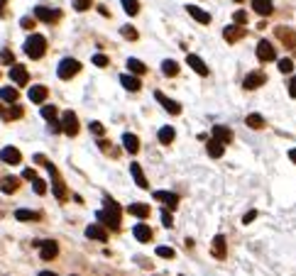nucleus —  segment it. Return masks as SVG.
Instances as JSON below:
<instances>
[{
    "label": "nucleus",
    "instance_id": "13d9d810",
    "mask_svg": "<svg viewBox=\"0 0 296 276\" xmlns=\"http://www.w3.org/2000/svg\"><path fill=\"white\" fill-rule=\"evenodd\" d=\"M0 112H2V105H0Z\"/></svg>",
    "mask_w": 296,
    "mask_h": 276
},
{
    "label": "nucleus",
    "instance_id": "4c0bfd02",
    "mask_svg": "<svg viewBox=\"0 0 296 276\" xmlns=\"http://www.w3.org/2000/svg\"><path fill=\"white\" fill-rule=\"evenodd\" d=\"M279 71H282V74H292V71H294V61H292V59H282V61H279Z\"/></svg>",
    "mask_w": 296,
    "mask_h": 276
},
{
    "label": "nucleus",
    "instance_id": "0eeeda50",
    "mask_svg": "<svg viewBox=\"0 0 296 276\" xmlns=\"http://www.w3.org/2000/svg\"><path fill=\"white\" fill-rule=\"evenodd\" d=\"M265 83H267V76L262 71H252V74L245 76V88H247V91H255V88H260V86H265Z\"/></svg>",
    "mask_w": 296,
    "mask_h": 276
},
{
    "label": "nucleus",
    "instance_id": "473e14b6",
    "mask_svg": "<svg viewBox=\"0 0 296 276\" xmlns=\"http://www.w3.org/2000/svg\"><path fill=\"white\" fill-rule=\"evenodd\" d=\"M127 69H130V74H135V76H140V74L147 71V66H145L140 59H127Z\"/></svg>",
    "mask_w": 296,
    "mask_h": 276
},
{
    "label": "nucleus",
    "instance_id": "864d4df0",
    "mask_svg": "<svg viewBox=\"0 0 296 276\" xmlns=\"http://www.w3.org/2000/svg\"><path fill=\"white\" fill-rule=\"evenodd\" d=\"M22 179H27V181H34L37 176H34V171H32V169H25V171H22Z\"/></svg>",
    "mask_w": 296,
    "mask_h": 276
},
{
    "label": "nucleus",
    "instance_id": "f3484780",
    "mask_svg": "<svg viewBox=\"0 0 296 276\" xmlns=\"http://www.w3.org/2000/svg\"><path fill=\"white\" fill-rule=\"evenodd\" d=\"M206 149H208V157H213V159H220L225 154V144L218 142V139H208Z\"/></svg>",
    "mask_w": 296,
    "mask_h": 276
},
{
    "label": "nucleus",
    "instance_id": "6e6552de",
    "mask_svg": "<svg viewBox=\"0 0 296 276\" xmlns=\"http://www.w3.org/2000/svg\"><path fill=\"white\" fill-rule=\"evenodd\" d=\"M257 59H260V61H274V59H277L274 47H272L267 39H262V42L257 44Z\"/></svg>",
    "mask_w": 296,
    "mask_h": 276
},
{
    "label": "nucleus",
    "instance_id": "f704fd0d",
    "mask_svg": "<svg viewBox=\"0 0 296 276\" xmlns=\"http://www.w3.org/2000/svg\"><path fill=\"white\" fill-rule=\"evenodd\" d=\"M120 2H122V10L127 15H137L140 12V2L137 0H120Z\"/></svg>",
    "mask_w": 296,
    "mask_h": 276
},
{
    "label": "nucleus",
    "instance_id": "2f4dec72",
    "mask_svg": "<svg viewBox=\"0 0 296 276\" xmlns=\"http://www.w3.org/2000/svg\"><path fill=\"white\" fill-rule=\"evenodd\" d=\"M157 137H159L162 144H172L174 137H177V132H174V127H169V125H167V127H162V130H159V135H157Z\"/></svg>",
    "mask_w": 296,
    "mask_h": 276
},
{
    "label": "nucleus",
    "instance_id": "20e7f679",
    "mask_svg": "<svg viewBox=\"0 0 296 276\" xmlns=\"http://www.w3.org/2000/svg\"><path fill=\"white\" fill-rule=\"evenodd\" d=\"M61 132H66L69 137L79 135V117H76V112L66 110L61 115Z\"/></svg>",
    "mask_w": 296,
    "mask_h": 276
},
{
    "label": "nucleus",
    "instance_id": "c756f323",
    "mask_svg": "<svg viewBox=\"0 0 296 276\" xmlns=\"http://www.w3.org/2000/svg\"><path fill=\"white\" fill-rule=\"evenodd\" d=\"M0 100H5V103H15L17 100V88H10V86H5V88H0Z\"/></svg>",
    "mask_w": 296,
    "mask_h": 276
},
{
    "label": "nucleus",
    "instance_id": "f8f14e48",
    "mask_svg": "<svg viewBox=\"0 0 296 276\" xmlns=\"http://www.w3.org/2000/svg\"><path fill=\"white\" fill-rule=\"evenodd\" d=\"M47 169H49V174L54 176V184H52V186H54V193H57V198H59V200H66L69 193H66V188H64V181L57 176V169H54L52 164H47Z\"/></svg>",
    "mask_w": 296,
    "mask_h": 276
},
{
    "label": "nucleus",
    "instance_id": "7ed1b4c3",
    "mask_svg": "<svg viewBox=\"0 0 296 276\" xmlns=\"http://www.w3.org/2000/svg\"><path fill=\"white\" fill-rule=\"evenodd\" d=\"M81 71V64L76 61V59H61L59 69H57V74H59L61 81H69L71 76H76Z\"/></svg>",
    "mask_w": 296,
    "mask_h": 276
},
{
    "label": "nucleus",
    "instance_id": "ea45409f",
    "mask_svg": "<svg viewBox=\"0 0 296 276\" xmlns=\"http://www.w3.org/2000/svg\"><path fill=\"white\" fill-rule=\"evenodd\" d=\"M120 32H122V37H125V39H137V29H132L130 25H125Z\"/></svg>",
    "mask_w": 296,
    "mask_h": 276
},
{
    "label": "nucleus",
    "instance_id": "49530a36",
    "mask_svg": "<svg viewBox=\"0 0 296 276\" xmlns=\"http://www.w3.org/2000/svg\"><path fill=\"white\" fill-rule=\"evenodd\" d=\"M0 61H2V64H12V54H10V49H2V52H0Z\"/></svg>",
    "mask_w": 296,
    "mask_h": 276
},
{
    "label": "nucleus",
    "instance_id": "a18cd8bd",
    "mask_svg": "<svg viewBox=\"0 0 296 276\" xmlns=\"http://www.w3.org/2000/svg\"><path fill=\"white\" fill-rule=\"evenodd\" d=\"M89 127H91V132H93V135H98V137H100V135L105 132V127H103L100 122H91Z\"/></svg>",
    "mask_w": 296,
    "mask_h": 276
},
{
    "label": "nucleus",
    "instance_id": "b1692460",
    "mask_svg": "<svg viewBox=\"0 0 296 276\" xmlns=\"http://www.w3.org/2000/svg\"><path fill=\"white\" fill-rule=\"evenodd\" d=\"M122 144H125V149H127L130 154H137V149H140V139H137V135H130V132L122 135Z\"/></svg>",
    "mask_w": 296,
    "mask_h": 276
},
{
    "label": "nucleus",
    "instance_id": "9b49d317",
    "mask_svg": "<svg viewBox=\"0 0 296 276\" xmlns=\"http://www.w3.org/2000/svg\"><path fill=\"white\" fill-rule=\"evenodd\" d=\"M86 237L98 240V242H105V240H108V232H105V227H103L100 222H96V225H89V227H86Z\"/></svg>",
    "mask_w": 296,
    "mask_h": 276
},
{
    "label": "nucleus",
    "instance_id": "c9c22d12",
    "mask_svg": "<svg viewBox=\"0 0 296 276\" xmlns=\"http://www.w3.org/2000/svg\"><path fill=\"white\" fill-rule=\"evenodd\" d=\"M15 218H17V220H37V218H39V213H34V210H25V208H20V210L15 213Z\"/></svg>",
    "mask_w": 296,
    "mask_h": 276
},
{
    "label": "nucleus",
    "instance_id": "4be33fe9",
    "mask_svg": "<svg viewBox=\"0 0 296 276\" xmlns=\"http://www.w3.org/2000/svg\"><path fill=\"white\" fill-rule=\"evenodd\" d=\"M130 174H132V179H135V184L140 186V188H149L147 179H145V174H142V166L140 164H130Z\"/></svg>",
    "mask_w": 296,
    "mask_h": 276
},
{
    "label": "nucleus",
    "instance_id": "de8ad7c7",
    "mask_svg": "<svg viewBox=\"0 0 296 276\" xmlns=\"http://www.w3.org/2000/svg\"><path fill=\"white\" fill-rule=\"evenodd\" d=\"M162 222H164V227H172V225H174V218H172V213H167V210H164V213H162Z\"/></svg>",
    "mask_w": 296,
    "mask_h": 276
},
{
    "label": "nucleus",
    "instance_id": "58836bf2",
    "mask_svg": "<svg viewBox=\"0 0 296 276\" xmlns=\"http://www.w3.org/2000/svg\"><path fill=\"white\" fill-rule=\"evenodd\" d=\"M42 117H44V120H54V117H57V108H54V105H44V108H42Z\"/></svg>",
    "mask_w": 296,
    "mask_h": 276
},
{
    "label": "nucleus",
    "instance_id": "ddd939ff",
    "mask_svg": "<svg viewBox=\"0 0 296 276\" xmlns=\"http://www.w3.org/2000/svg\"><path fill=\"white\" fill-rule=\"evenodd\" d=\"M154 200H162L164 205H169V210H174L179 205V195L169 191H154Z\"/></svg>",
    "mask_w": 296,
    "mask_h": 276
},
{
    "label": "nucleus",
    "instance_id": "3c124183",
    "mask_svg": "<svg viewBox=\"0 0 296 276\" xmlns=\"http://www.w3.org/2000/svg\"><path fill=\"white\" fill-rule=\"evenodd\" d=\"M20 25H22L25 29H32V27H34V20H32V17H22V20H20Z\"/></svg>",
    "mask_w": 296,
    "mask_h": 276
},
{
    "label": "nucleus",
    "instance_id": "5701e85b",
    "mask_svg": "<svg viewBox=\"0 0 296 276\" xmlns=\"http://www.w3.org/2000/svg\"><path fill=\"white\" fill-rule=\"evenodd\" d=\"M47 86H32L30 88V100L32 103H44L47 100Z\"/></svg>",
    "mask_w": 296,
    "mask_h": 276
},
{
    "label": "nucleus",
    "instance_id": "cd10ccee",
    "mask_svg": "<svg viewBox=\"0 0 296 276\" xmlns=\"http://www.w3.org/2000/svg\"><path fill=\"white\" fill-rule=\"evenodd\" d=\"M252 10L257 15H269L272 12V0H252Z\"/></svg>",
    "mask_w": 296,
    "mask_h": 276
},
{
    "label": "nucleus",
    "instance_id": "39448f33",
    "mask_svg": "<svg viewBox=\"0 0 296 276\" xmlns=\"http://www.w3.org/2000/svg\"><path fill=\"white\" fill-rule=\"evenodd\" d=\"M34 245L39 247V254H42V259H44V262H49V259H54V257L59 254L57 242H52V240H47V242H34Z\"/></svg>",
    "mask_w": 296,
    "mask_h": 276
},
{
    "label": "nucleus",
    "instance_id": "423d86ee",
    "mask_svg": "<svg viewBox=\"0 0 296 276\" xmlns=\"http://www.w3.org/2000/svg\"><path fill=\"white\" fill-rule=\"evenodd\" d=\"M154 98H157V100L162 103V108H164V110H167V112H172V115H179V112H181V105H179L177 100H172V98H167V95H164L162 91H157V93H154Z\"/></svg>",
    "mask_w": 296,
    "mask_h": 276
},
{
    "label": "nucleus",
    "instance_id": "c85d7f7f",
    "mask_svg": "<svg viewBox=\"0 0 296 276\" xmlns=\"http://www.w3.org/2000/svg\"><path fill=\"white\" fill-rule=\"evenodd\" d=\"M162 71H164V76H169V79H174L179 74V64L174 59H167V61H162Z\"/></svg>",
    "mask_w": 296,
    "mask_h": 276
},
{
    "label": "nucleus",
    "instance_id": "79ce46f5",
    "mask_svg": "<svg viewBox=\"0 0 296 276\" xmlns=\"http://www.w3.org/2000/svg\"><path fill=\"white\" fill-rule=\"evenodd\" d=\"M89 7H91V0H74V10L84 12V10H89Z\"/></svg>",
    "mask_w": 296,
    "mask_h": 276
},
{
    "label": "nucleus",
    "instance_id": "6e6d98bb",
    "mask_svg": "<svg viewBox=\"0 0 296 276\" xmlns=\"http://www.w3.org/2000/svg\"><path fill=\"white\" fill-rule=\"evenodd\" d=\"M39 276H57V274H54V272H42Z\"/></svg>",
    "mask_w": 296,
    "mask_h": 276
},
{
    "label": "nucleus",
    "instance_id": "1a4fd4ad",
    "mask_svg": "<svg viewBox=\"0 0 296 276\" xmlns=\"http://www.w3.org/2000/svg\"><path fill=\"white\" fill-rule=\"evenodd\" d=\"M186 64L198 74V76H208V66L203 64V59L201 56H196V54H186Z\"/></svg>",
    "mask_w": 296,
    "mask_h": 276
},
{
    "label": "nucleus",
    "instance_id": "f257e3e1",
    "mask_svg": "<svg viewBox=\"0 0 296 276\" xmlns=\"http://www.w3.org/2000/svg\"><path fill=\"white\" fill-rule=\"evenodd\" d=\"M98 222H100L103 227H113V230L120 227V205L113 198H105L103 210H98Z\"/></svg>",
    "mask_w": 296,
    "mask_h": 276
},
{
    "label": "nucleus",
    "instance_id": "dca6fc26",
    "mask_svg": "<svg viewBox=\"0 0 296 276\" xmlns=\"http://www.w3.org/2000/svg\"><path fill=\"white\" fill-rule=\"evenodd\" d=\"M34 15H37V20H42V22H54V20H59V12L57 10H49V7H34Z\"/></svg>",
    "mask_w": 296,
    "mask_h": 276
},
{
    "label": "nucleus",
    "instance_id": "bf43d9fd",
    "mask_svg": "<svg viewBox=\"0 0 296 276\" xmlns=\"http://www.w3.org/2000/svg\"><path fill=\"white\" fill-rule=\"evenodd\" d=\"M235 2H242V0H235Z\"/></svg>",
    "mask_w": 296,
    "mask_h": 276
},
{
    "label": "nucleus",
    "instance_id": "72a5a7b5",
    "mask_svg": "<svg viewBox=\"0 0 296 276\" xmlns=\"http://www.w3.org/2000/svg\"><path fill=\"white\" fill-rule=\"evenodd\" d=\"M277 34H279V39H282L284 44H289V47H296V34H294V32H289V29L279 27V29H277Z\"/></svg>",
    "mask_w": 296,
    "mask_h": 276
},
{
    "label": "nucleus",
    "instance_id": "f03ea898",
    "mask_svg": "<svg viewBox=\"0 0 296 276\" xmlns=\"http://www.w3.org/2000/svg\"><path fill=\"white\" fill-rule=\"evenodd\" d=\"M44 52H47V39L42 34H30L25 42V54L30 59H42Z\"/></svg>",
    "mask_w": 296,
    "mask_h": 276
},
{
    "label": "nucleus",
    "instance_id": "9d476101",
    "mask_svg": "<svg viewBox=\"0 0 296 276\" xmlns=\"http://www.w3.org/2000/svg\"><path fill=\"white\" fill-rule=\"evenodd\" d=\"M0 159H2L5 164H20V162H22V154H20V149H15V147H5V149L0 152Z\"/></svg>",
    "mask_w": 296,
    "mask_h": 276
},
{
    "label": "nucleus",
    "instance_id": "6ab92c4d",
    "mask_svg": "<svg viewBox=\"0 0 296 276\" xmlns=\"http://www.w3.org/2000/svg\"><path fill=\"white\" fill-rule=\"evenodd\" d=\"M186 10H189V15H191L196 22H201V25H208V22H210V15H208L206 10H201L198 5H189Z\"/></svg>",
    "mask_w": 296,
    "mask_h": 276
},
{
    "label": "nucleus",
    "instance_id": "8fccbe9b",
    "mask_svg": "<svg viewBox=\"0 0 296 276\" xmlns=\"http://www.w3.org/2000/svg\"><path fill=\"white\" fill-rule=\"evenodd\" d=\"M255 218H257V210H250V213H245V218H242V222H245V225H250V222L255 220Z\"/></svg>",
    "mask_w": 296,
    "mask_h": 276
},
{
    "label": "nucleus",
    "instance_id": "37998d69",
    "mask_svg": "<svg viewBox=\"0 0 296 276\" xmlns=\"http://www.w3.org/2000/svg\"><path fill=\"white\" fill-rule=\"evenodd\" d=\"M93 64L103 69V66H108V56H105V54H96V56H93Z\"/></svg>",
    "mask_w": 296,
    "mask_h": 276
},
{
    "label": "nucleus",
    "instance_id": "393cba45",
    "mask_svg": "<svg viewBox=\"0 0 296 276\" xmlns=\"http://www.w3.org/2000/svg\"><path fill=\"white\" fill-rule=\"evenodd\" d=\"M213 257L215 259H223L225 257V237L223 235H215L213 237Z\"/></svg>",
    "mask_w": 296,
    "mask_h": 276
},
{
    "label": "nucleus",
    "instance_id": "09e8293b",
    "mask_svg": "<svg viewBox=\"0 0 296 276\" xmlns=\"http://www.w3.org/2000/svg\"><path fill=\"white\" fill-rule=\"evenodd\" d=\"M5 117H22V108L17 105V108H10V110L5 112Z\"/></svg>",
    "mask_w": 296,
    "mask_h": 276
},
{
    "label": "nucleus",
    "instance_id": "a19ab883",
    "mask_svg": "<svg viewBox=\"0 0 296 276\" xmlns=\"http://www.w3.org/2000/svg\"><path fill=\"white\" fill-rule=\"evenodd\" d=\"M34 193H39V195L47 193V184L42 179H34Z\"/></svg>",
    "mask_w": 296,
    "mask_h": 276
},
{
    "label": "nucleus",
    "instance_id": "412c9836",
    "mask_svg": "<svg viewBox=\"0 0 296 276\" xmlns=\"http://www.w3.org/2000/svg\"><path fill=\"white\" fill-rule=\"evenodd\" d=\"M127 213L135 215V218H149V205L147 203H130L127 205Z\"/></svg>",
    "mask_w": 296,
    "mask_h": 276
},
{
    "label": "nucleus",
    "instance_id": "aec40b11",
    "mask_svg": "<svg viewBox=\"0 0 296 276\" xmlns=\"http://www.w3.org/2000/svg\"><path fill=\"white\" fill-rule=\"evenodd\" d=\"M120 83H122L127 91H132V93L142 88V83H140V79H137L135 74H122V76H120Z\"/></svg>",
    "mask_w": 296,
    "mask_h": 276
},
{
    "label": "nucleus",
    "instance_id": "e433bc0d",
    "mask_svg": "<svg viewBox=\"0 0 296 276\" xmlns=\"http://www.w3.org/2000/svg\"><path fill=\"white\" fill-rule=\"evenodd\" d=\"M157 257H162V259H174L177 252L172 247H157Z\"/></svg>",
    "mask_w": 296,
    "mask_h": 276
},
{
    "label": "nucleus",
    "instance_id": "a878e982",
    "mask_svg": "<svg viewBox=\"0 0 296 276\" xmlns=\"http://www.w3.org/2000/svg\"><path fill=\"white\" fill-rule=\"evenodd\" d=\"M17 176H5L2 181H0V191L2 193H12V191H17Z\"/></svg>",
    "mask_w": 296,
    "mask_h": 276
},
{
    "label": "nucleus",
    "instance_id": "2eb2a0df",
    "mask_svg": "<svg viewBox=\"0 0 296 276\" xmlns=\"http://www.w3.org/2000/svg\"><path fill=\"white\" fill-rule=\"evenodd\" d=\"M223 37H225V42H237V39L245 37V27L242 25H230V27L223 29Z\"/></svg>",
    "mask_w": 296,
    "mask_h": 276
},
{
    "label": "nucleus",
    "instance_id": "4d7b16f0",
    "mask_svg": "<svg viewBox=\"0 0 296 276\" xmlns=\"http://www.w3.org/2000/svg\"><path fill=\"white\" fill-rule=\"evenodd\" d=\"M5 2H7V0H0V7H2V5H5Z\"/></svg>",
    "mask_w": 296,
    "mask_h": 276
},
{
    "label": "nucleus",
    "instance_id": "bb28decb",
    "mask_svg": "<svg viewBox=\"0 0 296 276\" xmlns=\"http://www.w3.org/2000/svg\"><path fill=\"white\" fill-rule=\"evenodd\" d=\"M132 235H135L140 242H149V240H152V230H149L147 225H142V222H140V225H135Z\"/></svg>",
    "mask_w": 296,
    "mask_h": 276
},
{
    "label": "nucleus",
    "instance_id": "c03bdc74",
    "mask_svg": "<svg viewBox=\"0 0 296 276\" xmlns=\"http://www.w3.org/2000/svg\"><path fill=\"white\" fill-rule=\"evenodd\" d=\"M233 20H235V25H245V22H247V12L237 10L235 15H233Z\"/></svg>",
    "mask_w": 296,
    "mask_h": 276
},
{
    "label": "nucleus",
    "instance_id": "4468645a",
    "mask_svg": "<svg viewBox=\"0 0 296 276\" xmlns=\"http://www.w3.org/2000/svg\"><path fill=\"white\" fill-rule=\"evenodd\" d=\"M10 79L17 83V86H25V83H27V69L20 66V64H12V66H10Z\"/></svg>",
    "mask_w": 296,
    "mask_h": 276
},
{
    "label": "nucleus",
    "instance_id": "a211bd4d",
    "mask_svg": "<svg viewBox=\"0 0 296 276\" xmlns=\"http://www.w3.org/2000/svg\"><path fill=\"white\" fill-rule=\"evenodd\" d=\"M213 139L228 144V142L233 139V130H230V127H223V125H213Z\"/></svg>",
    "mask_w": 296,
    "mask_h": 276
},
{
    "label": "nucleus",
    "instance_id": "5fc2aeb1",
    "mask_svg": "<svg viewBox=\"0 0 296 276\" xmlns=\"http://www.w3.org/2000/svg\"><path fill=\"white\" fill-rule=\"evenodd\" d=\"M289 157H292V162L296 164V149H292V152H289Z\"/></svg>",
    "mask_w": 296,
    "mask_h": 276
},
{
    "label": "nucleus",
    "instance_id": "7c9ffc66",
    "mask_svg": "<svg viewBox=\"0 0 296 276\" xmlns=\"http://www.w3.org/2000/svg\"><path fill=\"white\" fill-rule=\"evenodd\" d=\"M247 127H252V130H262L265 127V117L260 115V112H252V115H247Z\"/></svg>",
    "mask_w": 296,
    "mask_h": 276
},
{
    "label": "nucleus",
    "instance_id": "603ef678",
    "mask_svg": "<svg viewBox=\"0 0 296 276\" xmlns=\"http://www.w3.org/2000/svg\"><path fill=\"white\" fill-rule=\"evenodd\" d=\"M289 95L296 98V76H292V81H289Z\"/></svg>",
    "mask_w": 296,
    "mask_h": 276
}]
</instances>
